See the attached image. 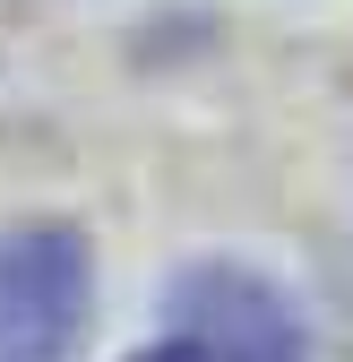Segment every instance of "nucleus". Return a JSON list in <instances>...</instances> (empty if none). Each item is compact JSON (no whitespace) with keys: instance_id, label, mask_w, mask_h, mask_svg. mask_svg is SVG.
Masks as SVG:
<instances>
[{"instance_id":"f257e3e1","label":"nucleus","mask_w":353,"mask_h":362,"mask_svg":"<svg viewBox=\"0 0 353 362\" xmlns=\"http://www.w3.org/2000/svg\"><path fill=\"white\" fill-rule=\"evenodd\" d=\"M86 328V242L69 224L0 233V362H61Z\"/></svg>"},{"instance_id":"7ed1b4c3","label":"nucleus","mask_w":353,"mask_h":362,"mask_svg":"<svg viewBox=\"0 0 353 362\" xmlns=\"http://www.w3.org/2000/svg\"><path fill=\"white\" fill-rule=\"evenodd\" d=\"M129 362H215V354H207V345H190V337H164V345L129 354Z\"/></svg>"},{"instance_id":"f03ea898","label":"nucleus","mask_w":353,"mask_h":362,"mask_svg":"<svg viewBox=\"0 0 353 362\" xmlns=\"http://www.w3.org/2000/svg\"><path fill=\"white\" fill-rule=\"evenodd\" d=\"M172 337L207 345L215 362H301V320L293 302L250 276V267H190L181 285H172Z\"/></svg>"}]
</instances>
